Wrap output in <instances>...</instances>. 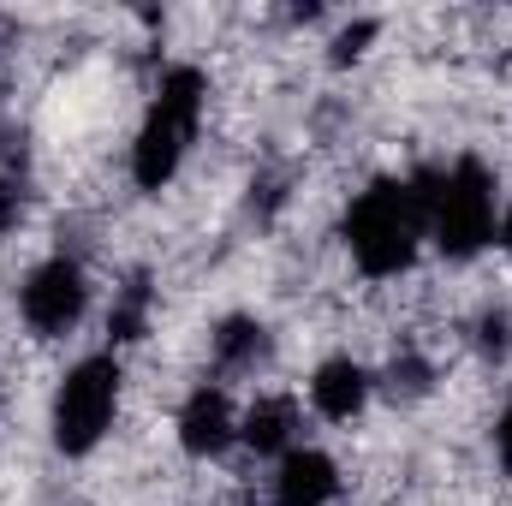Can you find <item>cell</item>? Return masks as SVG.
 <instances>
[{
	"instance_id": "6da1fadb",
	"label": "cell",
	"mask_w": 512,
	"mask_h": 506,
	"mask_svg": "<svg viewBox=\"0 0 512 506\" xmlns=\"http://www.w3.org/2000/svg\"><path fill=\"white\" fill-rule=\"evenodd\" d=\"M417 197H423V221H429V245L447 262H471L495 245L501 227V185L489 173V161L459 155L447 167H423L411 173Z\"/></svg>"
},
{
	"instance_id": "7a4b0ae2",
	"label": "cell",
	"mask_w": 512,
	"mask_h": 506,
	"mask_svg": "<svg viewBox=\"0 0 512 506\" xmlns=\"http://www.w3.org/2000/svg\"><path fill=\"white\" fill-rule=\"evenodd\" d=\"M340 239H346V256H352V268L364 280H399V274H411L417 251L429 245V221H423V197H417L411 173L364 185L346 203Z\"/></svg>"
},
{
	"instance_id": "3957f363",
	"label": "cell",
	"mask_w": 512,
	"mask_h": 506,
	"mask_svg": "<svg viewBox=\"0 0 512 506\" xmlns=\"http://www.w3.org/2000/svg\"><path fill=\"white\" fill-rule=\"evenodd\" d=\"M209 114V72L191 60H173L155 84V102L131 137V185L137 191H167L197 143V126Z\"/></svg>"
},
{
	"instance_id": "277c9868",
	"label": "cell",
	"mask_w": 512,
	"mask_h": 506,
	"mask_svg": "<svg viewBox=\"0 0 512 506\" xmlns=\"http://www.w3.org/2000/svg\"><path fill=\"white\" fill-rule=\"evenodd\" d=\"M120 393H126V364L120 352H90L78 358L60 387H54V405H48V435L66 459H84L96 453L108 435H114V417H120Z\"/></svg>"
},
{
	"instance_id": "5b68a950",
	"label": "cell",
	"mask_w": 512,
	"mask_h": 506,
	"mask_svg": "<svg viewBox=\"0 0 512 506\" xmlns=\"http://www.w3.org/2000/svg\"><path fill=\"white\" fill-rule=\"evenodd\" d=\"M90 310V274L78 256H42L18 280V322L36 340H66Z\"/></svg>"
},
{
	"instance_id": "8992f818",
	"label": "cell",
	"mask_w": 512,
	"mask_h": 506,
	"mask_svg": "<svg viewBox=\"0 0 512 506\" xmlns=\"http://www.w3.org/2000/svg\"><path fill=\"white\" fill-rule=\"evenodd\" d=\"M173 435H179L185 459H221L227 447H239V405H233V393L221 381L191 387L179 417H173Z\"/></svg>"
},
{
	"instance_id": "52a82bcc",
	"label": "cell",
	"mask_w": 512,
	"mask_h": 506,
	"mask_svg": "<svg viewBox=\"0 0 512 506\" xmlns=\"http://www.w3.org/2000/svg\"><path fill=\"white\" fill-rule=\"evenodd\" d=\"M340 489H346L340 459L322 453V447H304V441H298L292 453L274 459V483H268L274 506H334Z\"/></svg>"
},
{
	"instance_id": "ba28073f",
	"label": "cell",
	"mask_w": 512,
	"mask_h": 506,
	"mask_svg": "<svg viewBox=\"0 0 512 506\" xmlns=\"http://www.w3.org/2000/svg\"><path fill=\"white\" fill-rule=\"evenodd\" d=\"M304 393H310V411L322 417V423H358L364 411H370V393H376V376L358 364V358H322L310 381H304Z\"/></svg>"
},
{
	"instance_id": "9c48e42d",
	"label": "cell",
	"mask_w": 512,
	"mask_h": 506,
	"mask_svg": "<svg viewBox=\"0 0 512 506\" xmlns=\"http://www.w3.org/2000/svg\"><path fill=\"white\" fill-rule=\"evenodd\" d=\"M298 399L292 393H256L239 411V447H251L256 459H280L298 447Z\"/></svg>"
},
{
	"instance_id": "30bf717a",
	"label": "cell",
	"mask_w": 512,
	"mask_h": 506,
	"mask_svg": "<svg viewBox=\"0 0 512 506\" xmlns=\"http://www.w3.org/2000/svg\"><path fill=\"white\" fill-rule=\"evenodd\" d=\"M274 352V334L256 322V316H221L215 334H209V358L221 376H256Z\"/></svg>"
},
{
	"instance_id": "8fae6325",
	"label": "cell",
	"mask_w": 512,
	"mask_h": 506,
	"mask_svg": "<svg viewBox=\"0 0 512 506\" xmlns=\"http://www.w3.org/2000/svg\"><path fill=\"white\" fill-rule=\"evenodd\" d=\"M149 328H155V292L143 280H131V286L114 292L108 334H114V346H137V340H149Z\"/></svg>"
},
{
	"instance_id": "7c38bea8",
	"label": "cell",
	"mask_w": 512,
	"mask_h": 506,
	"mask_svg": "<svg viewBox=\"0 0 512 506\" xmlns=\"http://www.w3.org/2000/svg\"><path fill=\"white\" fill-rule=\"evenodd\" d=\"M376 18H358V24H346L340 36H334V66H352V60H364L370 54V42H376Z\"/></svg>"
},
{
	"instance_id": "4fadbf2b",
	"label": "cell",
	"mask_w": 512,
	"mask_h": 506,
	"mask_svg": "<svg viewBox=\"0 0 512 506\" xmlns=\"http://www.w3.org/2000/svg\"><path fill=\"white\" fill-rule=\"evenodd\" d=\"M477 346H483L489 358H507L512 352V316L507 310H483V316H477Z\"/></svg>"
},
{
	"instance_id": "5bb4252c",
	"label": "cell",
	"mask_w": 512,
	"mask_h": 506,
	"mask_svg": "<svg viewBox=\"0 0 512 506\" xmlns=\"http://www.w3.org/2000/svg\"><path fill=\"white\" fill-rule=\"evenodd\" d=\"M18 221H24V185L0 173V239L18 233Z\"/></svg>"
},
{
	"instance_id": "9a60e30c",
	"label": "cell",
	"mask_w": 512,
	"mask_h": 506,
	"mask_svg": "<svg viewBox=\"0 0 512 506\" xmlns=\"http://www.w3.org/2000/svg\"><path fill=\"white\" fill-rule=\"evenodd\" d=\"M495 465H501V477H512V399L495 411Z\"/></svg>"
},
{
	"instance_id": "2e32d148",
	"label": "cell",
	"mask_w": 512,
	"mask_h": 506,
	"mask_svg": "<svg viewBox=\"0 0 512 506\" xmlns=\"http://www.w3.org/2000/svg\"><path fill=\"white\" fill-rule=\"evenodd\" d=\"M495 245L512 256V197H507V209H501V227H495Z\"/></svg>"
},
{
	"instance_id": "e0dca14e",
	"label": "cell",
	"mask_w": 512,
	"mask_h": 506,
	"mask_svg": "<svg viewBox=\"0 0 512 506\" xmlns=\"http://www.w3.org/2000/svg\"><path fill=\"white\" fill-rule=\"evenodd\" d=\"M0 405H6V381H0Z\"/></svg>"
}]
</instances>
